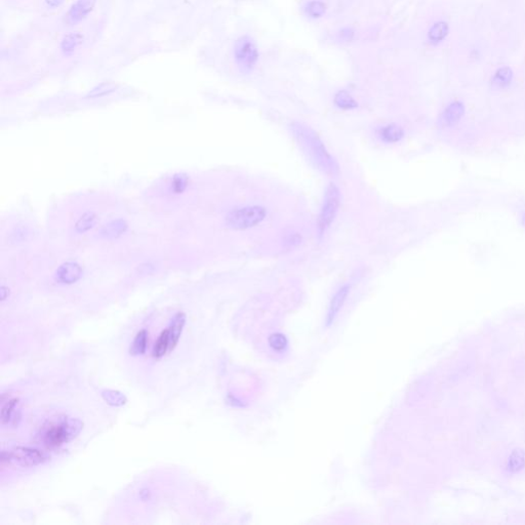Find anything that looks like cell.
I'll list each match as a JSON object with an SVG mask.
<instances>
[{"label":"cell","mask_w":525,"mask_h":525,"mask_svg":"<svg viewBox=\"0 0 525 525\" xmlns=\"http://www.w3.org/2000/svg\"><path fill=\"white\" fill-rule=\"evenodd\" d=\"M292 130L300 147L314 165L329 176L338 173V165L326 150L323 142L318 135L309 126L294 122Z\"/></svg>","instance_id":"6da1fadb"},{"label":"cell","mask_w":525,"mask_h":525,"mask_svg":"<svg viewBox=\"0 0 525 525\" xmlns=\"http://www.w3.org/2000/svg\"><path fill=\"white\" fill-rule=\"evenodd\" d=\"M80 429L81 423L79 421L58 416L44 424L40 435L41 441L48 449H58L73 439Z\"/></svg>","instance_id":"7a4b0ae2"},{"label":"cell","mask_w":525,"mask_h":525,"mask_svg":"<svg viewBox=\"0 0 525 525\" xmlns=\"http://www.w3.org/2000/svg\"><path fill=\"white\" fill-rule=\"evenodd\" d=\"M266 216L265 207L258 205L246 206L231 212L226 218V223L231 229L246 230L260 224Z\"/></svg>","instance_id":"3957f363"},{"label":"cell","mask_w":525,"mask_h":525,"mask_svg":"<svg viewBox=\"0 0 525 525\" xmlns=\"http://www.w3.org/2000/svg\"><path fill=\"white\" fill-rule=\"evenodd\" d=\"M233 52L234 61L241 73L248 74L254 69L258 61V50L250 36L243 35L239 37L234 44Z\"/></svg>","instance_id":"277c9868"},{"label":"cell","mask_w":525,"mask_h":525,"mask_svg":"<svg viewBox=\"0 0 525 525\" xmlns=\"http://www.w3.org/2000/svg\"><path fill=\"white\" fill-rule=\"evenodd\" d=\"M46 460L43 453L29 448H15L11 451H4L2 454V466L34 467Z\"/></svg>","instance_id":"5b68a950"},{"label":"cell","mask_w":525,"mask_h":525,"mask_svg":"<svg viewBox=\"0 0 525 525\" xmlns=\"http://www.w3.org/2000/svg\"><path fill=\"white\" fill-rule=\"evenodd\" d=\"M340 203V193L338 188L330 183L324 193L323 204L319 215L318 220V229L320 235H322L333 223L335 216L337 214L338 207Z\"/></svg>","instance_id":"8992f818"},{"label":"cell","mask_w":525,"mask_h":525,"mask_svg":"<svg viewBox=\"0 0 525 525\" xmlns=\"http://www.w3.org/2000/svg\"><path fill=\"white\" fill-rule=\"evenodd\" d=\"M96 0H77L66 14V22L74 26L85 20L95 9Z\"/></svg>","instance_id":"52a82bcc"},{"label":"cell","mask_w":525,"mask_h":525,"mask_svg":"<svg viewBox=\"0 0 525 525\" xmlns=\"http://www.w3.org/2000/svg\"><path fill=\"white\" fill-rule=\"evenodd\" d=\"M81 275L82 269L76 262H65L57 270V279L64 284L76 282Z\"/></svg>","instance_id":"ba28073f"},{"label":"cell","mask_w":525,"mask_h":525,"mask_svg":"<svg viewBox=\"0 0 525 525\" xmlns=\"http://www.w3.org/2000/svg\"><path fill=\"white\" fill-rule=\"evenodd\" d=\"M465 113V107L461 102H454L450 104L442 113L440 123L442 126L451 127L456 125Z\"/></svg>","instance_id":"9c48e42d"},{"label":"cell","mask_w":525,"mask_h":525,"mask_svg":"<svg viewBox=\"0 0 525 525\" xmlns=\"http://www.w3.org/2000/svg\"><path fill=\"white\" fill-rule=\"evenodd\" d=\"M173 349L174 348H173L172 340H171L170 330H169V327H167L161 331L157 340L155 342V345L153 347L152 356L156 359H159V358L163 357L166 353L172 351Z\"/></svg>","instance_id":"30bf717a"},{"label":"cell","mask_w":525,"mask_h":525,"mask_svg":"<svg viewBox=\"0 0 525 525\" xmlns=\"http://www.w3.org/2000/svg\"><path fill=\"white\" fill-rule=\"evenodd\" d=\"M349 293H350V286L349 285H344L334 294V296L331 299V302H330V305H329V309H328V313H327V321H328V323L333 321V319L335 318V316L337 315V313L342 309L343 305L345 304L346 299H347Z\"/></svg>","instance_id":"8fae6325"},{"label":"cell","mask_w":525,"mask_h":525,"mask_svg":"<svg viewBox=\"0 0 525 525\" xmlns=\"http://www.w3.org/2000/svg\"><path fill=\"white\" fill-rule=\"evenodd\" d=\"M82 43V36L77 32H71L65 35L61 41V50L64 56L73 55Z\"/></svg>","instance_id":"7c38bea8"},{"label":"cell","mask_w":525,"mask_h":525,"mask_svg":"<svg viewBox=\"0 0 525 525\" xmlns=\"http://www.w3.org/2000/svg\"><path fill=\"white\" fill-rule=\"evenodd\" d=\"M379 136L386 143H397L403 138L404 132L397 124H388L380 129Z\"/></svg>","instance_id":"4fadbf2b"},{"label":"cell","mask_w":525,"mask_h":525,"mask_svg":"<svg viewBox=\"0 0 525 525\" xmlns=\"http://www.w3.org/2000/svg\"><path fill=\"white\" fill-rule=\"evenodd\" d=\"M127 229V224L123 220H116L108 225H106L103 230L102 234L104 237L107 238H117L121 236Z\"/></svg>","instance_id":"5bb4252c"},{"label":"cell","mask_w":525,"mask_h":525,"mask_svg":"<svg viewBox=\"0 0 525 525\" xmlns=\"http://www.w3.org/2000/svg\"><path fill=\"white\" fill-rule=\"evenodd\" d=\"M334 104L343 110H352L357 108L358 104L354 98L346 91H339L335 94L333 99Z\"/></svg>","instance_id":"9a60e30c"},{"label":"cell","mask_w":525,"mask_h":525,"mask_svg":"<svg viewBox=\"0 0 525 525\" xmlns=\"http://www.w3.org/2000/svg\"><path fill=\"white\" fill-rule=\"evenodd\" d=\"M148 344V332L146 330H141L136 338L134 339V343L130 347V354L133 355H140L144 354L146 352Z\"/></svg>","instance_id":"2e32d148"},{"label":"cell","mask_w":525,"mask_h":525,"mask_svg":"<svg viewBox=\"0 0 525 525\" xmlns=\"http://www.w3.org/2000/svg\"><path fill=\"white\" fill-rule=\"evenodd\" d=\"M97 221V217L93 212L85 213L76 223L75 229L78 233H84L94 228Z\"/></svg>","instance_id":"e0dca14e"},{"label":"cell","mask_w":525,"mask_h":525,"mask_svg":"<svg viewBox=\"0 0 525 525\" xmlns=\"http://www.w3.org/2000/svg\"><path fill=\"white\" fill-rule=\"evenodd\" d=\"M512 78H513V73L512 71L505 67V68H502L500 69L493 76L492 78V84L497 87V89H504V87H507L511 81H512Z\"/></svg>","instance_id":"ac0fdd59"},{"label":"cell","mask_w":525,"mask_h":525,"mask_svg":"<svg viewBox=\"0 0 525 525\" xmlns=\"http://www.w3.org/2000/svg\"><path fill=\"white\" fill-rule=\"evenodd\" d=\"M525 466V453L521 450H515L508 462V470L518 472Z\"/></svg>","instance_id":"d6986e66"},{"label":"cell","mask_w":525,"mask_h":525,"mask_svg":"<svg viewBox=\"0 0 525 525\" xmlns=\"http://www.w3.org/2000/svg\"><path fill=\"white\" fill-rule=\"evenodd\" d=\"M449 32V26L444 22H438L432 26L429 31V39L432 42H439L447 36Z\"/></svg>","instance_id":"ffe728a7"},{"label":"cell","mask_w":525,"mask_h":525,"mask_svg":"<svg viewBox=\"0 0 525 525\" xmlns=\"http://www.w3.org/2000/svg\"><path fill=\"white\" fill-rule=\"evenodd\" d=\"M116 85L112 82H103L101 84H99L98 86H96L94 90H92L90 92V94L87 95V98H101V97H104V96H107L111 93H113L115 90H116Z\"/></svg>","instance_id":"44dd1931"},{"label":"cell","mask_w":525,"mask_h":525,"mask_svg":"<svg viewBox=\"0 0 525 525\" xmlns=\"http://www.w3.org/2000/svg\"><path fill=\"white\" fill-rule=\"evenodd\" d=\"M305 12L307 16H309L310 18H320L325 13V5L321 2H316V0H314V2H311L306 6Z\"/></svg>","instance_id":"7402d4cb"},{"label":"cell","mask_w":525,"mask_h":525,"mask_svg":"<svg viewBox=\"0 0 525 525\" xmlns=\"http://www.w3.org/2000/svg\"><path fill=\"white\" fill-rule=\"evenodd\" d=\"M2 401H3L2 423H3V425H5L6 423H8L11 419L12 414L15 410L16 404L18 403V400L17 399H8V401H5L4 399H2Z\"/></svg>","instance_id":"603a6c76"},{"label":"cell","mask_w":525,"mask_h":525,"mask_svg":"<svg viewBox=\"0 0 525 525\" xmlns=\"http://www.w3.org/2000/svg\"><path fill=\"white\" fill-rule=\"evenodd\" d=\"M269 344L274 350H276V351H282L287 345V340L283 334L274 333L270 336Z\"/></svg>","instance_id":"cb8c5ba5"},{"label":"cell","mask_w":525,"mask_h":525,"mask_svg":"<svg viewBox=\"0 0 525 525\" xmlns=\"http://www.w3.org/2000/svg\"><path fill=\"white\" fill-rule=\"evenodd\" d=\"M172 187H173V190L176 193H182L186 187H187V181L184 177L180 176V177H176L173 180V183H172Z\"/></svg>","instance_id":"d4e9b609"},{"label":"cell","mask_w":525,"mask_h":525,"mask_svg":"<svg viewBox=\"0 0 525 525\" xmlns=\"http://www.w3.org/2000/svg\"><path fill=\"white\" fill-rule=\"evenodd\" d=\"M353 34H354V33H353V31H352L351 29H350V28H345V29H343V30L339 32V36H340V38H342L343 40H345V41L351 40V39H352V37H353Z\"/></svg>","instance_id":"484cf974"},{"label":"cell","mask_w":525,"mask_h":525,"mask_svg":"<svg viewBox=\"0 0 525 525\" xmlns=\"http://www.w3.org/2000/svg\"><path fill=\"white\" fill-rule=\"evenodd\" d=\"M64 3V0H45V4L47 8L49 9H58L60 8Z\"/></svg>","instance_id":"4316f807"},{"label":"cell","mask_w":525,"mask_h":525,"mask_svg":"<svg viewBox=\"0 0 525 525\" xmlns=\"http://www.w3.org/2000/svg\"><path fill=\"white\" fill-rule=\"evenodd\" d=\"M523 221H524V224H525V216H524V218H523Z\"/></svg>","instance_id":"83f0119b"}]
</instances>
